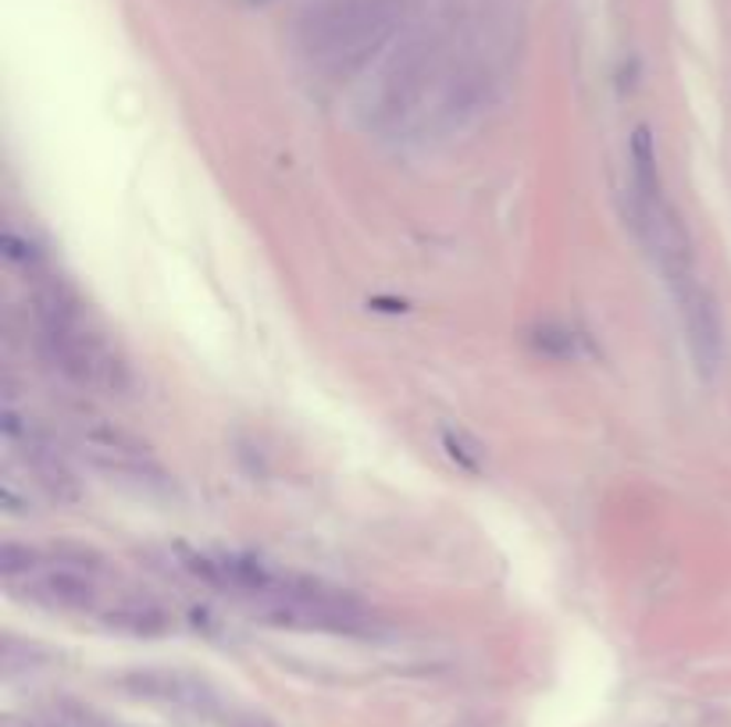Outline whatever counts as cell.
<instances>
[{"label":"cell","instance_id":"cell-1","mask_svg":"<svg viewBox=\"0 0 731 727\" xmlns=\"http://www.w3.org/2000/svg\"><path fill=\"white\" fill-rule=\"evenodd\" d=\"M36 321L46 361L79 390L118 396L133 385L129 364L83 318V307L61 282L43 285L36 293Z\"/></svg>","mask_w":731,"mask_h":727},{"label":"cell","instance_id":"cell-2","mask_svg":"<svg viewBox=\"0 0 731 727\" xmlns=\"http://www.w3.org/2000/svg\"><path fill=\"white\" fill-rule=\"evenodd\" d=\"M393 25V0H322L300 19L296 46L314 72L346 79L383 51Z\"/></svg>","mask_w":731,"mask_h":727},{"label":"cell","instance_id":"cell-8","mask_svg":"<svg viewBox=\"0 0 731 727\" xmlns=\"http://www.w3.org/2000/svg\"><path fill=\"white\" fill-rule=\"evenodd\" d=\"M442 446H447L450 460H457L464 471H482V449L464 432H442Z\"/></svg>","mask_w":731,"mask_h":727},{"label":"cell","instance_id":"cell-10","mask_svg":"<svg viewBox=\"0 0 731 727\" xmlns=\"http://www.w3.org/2000/svg\"><path fill=\"white\" fill-rule=\"evenodd\" d=\"M4 257L11 264H22V268H36L40 264V250L33 247L29 239H22L19 232H4Z\"/></svg>","mask_w":731,"mask_h":727},{"label":"cell","instance_id":"cell-3","mask_svg":"<svg viewBox=\"0 0 731 727\" xmlns=\"http://www.w3.org/2000/svg\"><path fill=\"white\" fill-rule=\"evenodd\" d=\"M250 610L275 627H300V632H332V635H364L372 632V610L357 595L332 589L293 571H275V581L261 595L247 600Z\"/></svg>","mask_w":731,"mask_h":727},{"label":"cell","instance_id":"cell-7","mask_svg":"<svg viewBox=\"0 0 731 727\" xmlns=\"http://www.w3.org/2000/svg\"><path fill=\"white\" fill-rule=\"evenodd\" d=\"M97 613L111 632H122V635L157 638V635L171 632L168 613L150 600H139V595H122V600H115V603H101Z\"/></svg>","mask_w":731,"mask_h":727},{"label":"cell","instance_id":"cell-5","mask_svg":"<svg viewBox=\"0 0 731 727\" xmlns=\"http://www.w3.org/2000/svg\"><path fill=\"white\" fill-rule=\"evenodd\" d=\"M671 297H675L681 329H686V343H689V353L699 367V375L713 378L724 361V321L718 311V300L710 297V289L699 279H692L686 285H675Z\"/></svg>","mask_w":731,"mask_h":727},{"label":"cell","instance_id":"cell-9","mask_svg":"<svg viewBox=\"0 0 731 727\" xmlns=\"http://www.w3.org/2000/svg\"><path fill=\"white\" fill-rule=\"evenodd\" d=\"M535 346L550 357H575V335L561 325H543L535 332Z\"/></svg>","mask_w":731,"mask_h":727},{"label":"cell","instance_id":"cell-6","mask_svg":"<svg viewBox=\"0 0 731 727\" xmlns=\"http://www.w3.org/2000/svg\"><path fill=\"white\" fill-rule=\"evenodd\" d=\"M122 688L136 699L161 703L168 709H182V714L211 717L221 709L218 692L203 677L182 671H133L122 677Z\"/></svg>","mask_w":731,"mask_h":727},{"label":"cell","instance_id":"cell-4","mask_svg":"<svg viewBox=\"0 0 731 727\" xmlns=\"http://www.w3.org/2000/svg\"><path fill=\"white\" fill-rule=\"evenodd\" d=\"M93 571H97L93 563L79 560H40V568L8 585L46 610H93L101 606V585Z\"/></svg>","mask_w":731,"mask_h":727}]
</instances>
